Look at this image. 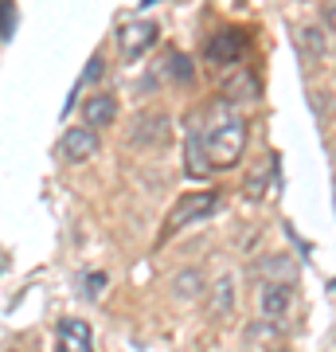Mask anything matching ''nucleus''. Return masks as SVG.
Returning a JSON list of instances; mask_svg holds the SVG:
<instances>
[{"label": "nucleus", "mask_w": 336, "mask_h": 352, "mask_svg": "<svg viewBox=\"0 0 336 352\" xmlns=\"http://www.w3.org/2000/svg\"><path fill=\"white\" fill-rule=\"evenodd\" d=\"M59 352H94V329L82 317H67L59 325Z\"/></svg>", "instance_id": "9"}, {"label": "nucleus", "mask_w": 336, "mask_h": 352, "mask_svg": "<svg viewBox=\"0 0 336 352\" xmlns=\"http://www.w3.org/2000/svg\"><path fill=\"white\" fill-rule=\"evenodd\" d=\"M106 286H110V274H106V270H90L87 282H82V289H87L90 302H98L102 294H106Z\"/></svg>", "instance_id": "16"}, {"label": "nucleus", "mask_w": 336, "mask_h": 352, "mask_svg": "<svg viewBox=\"0 0 336 352\" xmlns=\"http://www.w3.org/2000/svg\"><path fill=\"white\" fill-rule=\"evenodd\" d=\"M12 20H16L12 0H0V36H4V39L12 36Z\"/></svg>", "instance_id": "17"}, {"label": "nucleus", "mask_w": 336, "mask_h": 352, "mask_svg": "<svg viewBox=\"0 0 336 352\" xmlns=\"http://www.w3.org/2000/svg\"><path fill=\"white\" fill-rule=\"evenodd\" d=\"M231 309H235V278L223 274V278H215V286H212V314L227 317Z\"/></svg>", "instance_id": "12"}, {"label": "nucleus", "mask_w": 336, "mask_h": 352, "mask_svg": "<svg viewBox=\"0 0 336 352\" xmlns=\"http://www.w3.org/2000/svg\"><path fill=\"white\" fill-rule=\"evenodd\" d=\"M321 20H324V32H333V4L324 0V8H321Z\"/></svg>", "instance_id": "19"}, {"label": "nucleus", "mask_w": 336, "mask_h": 352, "mask_svg": "<svg viewBox=\"0 0 336 352\" xmlns=\"http://www.w3.org/2000/svg\"><path fill=\"white\" fill-rule=\"evenodd\" d=\"M172 138V118L164 110H145L133 118V129H129V145H141V149H164Z\"/></svg>", "instance_id": "3"}, {"label": "nucleus", "mask_w": 336, "mask_h": 352, "mask_svg": "<svg viewBox=\"0 0 336 352\" xmlns=\"http://www.w3.org/2000/svg\"><path fill=\"white\" fill-rule=\"evenodd\" d=\"M102 149V141H98V129H87V126H78V129H67L59 141V153H63V161H71V164H82L90 161L94 153Z\"/></svg>", "instance_id": "7"}, {"label": "nucleus", "mask_w": 336, "mask_h": 352, "mask_svg": "<svg viewBox=\"0 0 336 352\" xmlns=\"http://www.w3.org/2000/svg\"><path fill=\"white\" fill-rule=\"evenodd\" d=\"M157 36H161V28L153 24V20H133V24H125L117 32V47H122L125 59H141L157 43Z\"/></svg>", "instance_id": "6"}, {"label": "nucleus", "mask_w": 336, "mask_h": 352, "mask_svg": "<svg viewBox=\"0 0 336 352\" xmlns=\"http://www.w3.org/2000/svg\"><path fill=\"white\" fill-rule=\"evenodd\" d=\"M172 289H176V298L196 302L199 294H203V274H199V270H180V274H176V282H172Z\"/></svg>", "instance_id": "14"}, {"label": "nucleus", "mask_w": 336, "mask_h": 352, "mask_svg": "<svg viewBox=\"0 0 336 352\" xmlns=\"http://www.w3.org/2000/svg\"><path fill=\"white\" fill-rule=\"evenodd\" d=\"M172 75L176 78H192V67H188L184 55H172Z\"/></svg>", "instance_id": "18"}, {"label": "nucleus", "mask_w": 336, "mask_h": 352, "mask_svg": "<svg viewBox=\"0 0 336 352\" xmlns=\"http://www.w3.org/2000/svg\"><path fill=\"white\" fill-rule=\"evenodd\" d=\"M298 43H301V55L309 63L328 59V32L324 28H298Z\"/></svg>", "instance_id": "11"}, {"label": "nucleus", "mask_w": 336, "mask_h": 352, "mask_svg": "<svg viewBox=\"0 0 336 352\" xmlns=\"http://www.w3.org/2000/svg\"><path fill=\"white\" fill-rule=\"evenodd\" d=\"M82 122H87V129L117 122V98H113L110 90H94V94L82 102Z\"/></svg>", "instance_id": "8"}, {"label": "nucleus", "mask_w": 336, "mask_h": 352, "mask_svg": "<svg viewBox=\"0 0 336 352\" xmlns=\"http://www.w3.org/2000/svg\"><path fill=\"white\" fill-rule=\"evenodd\" d=\"M102 75H106V59H102V55H94V59H90V63H87V71H82V75H78L75 90H71V98H67V106H75V98H78V90H87L90 82H98Z\"/></svg>", "instance_id": "15"}, {"label": "nucleus", "mask_w": 336, "mask_h": 352, "mask_svg": "<svg viewBox=\"0 0 336 352\" xmlns=\"http://www.w3.org/2000/svg\"><path fill=\"white\" fill-rule=\"evenodd\" d=\"M293 309V286H278V282H262L258 286V317L270 325H282Z\"/></svg>", "instance_id": "4"}, {"label": "nucleus", "mask_w": 336, "mask_h": 352, "mask_svg": "<svg viewBox=\"0 0 336 352\" xmlns=\"http://www.w3.org/2000/svg\"><path fill=\"white\" fill-rule=\"evenodd\" d=\"M258 274L262 282H278V286H293V274H298V266L289 254H274V258H262L258 263Z\"/></svg>", "instance_id": "10"}, {"label": "nucleus", "mask_w": 336, "mask_h": 352, "mask_svg": "<svg viewBox=\"0 0 336 352\" xmlns=\"http://www.w3.org/2000/svg\"><path fill=\"white\" fill-rule=\"evenodd\" d=\"M247 36L238 32V28H227V32H219V36L208 39V47H203V59H212V63L227 67V63H238L243 55H247Z\"/></svg>", "instance_id": "5"}, {"label": "nucleus", "mask_w": 336, "mask_h": 352, "mask_svg": "<svg viewBox=\"0 0 336 352\" xmlns=\"http://www.w3.org/2000/svg\"><path fill=\"white\" fill-rule=\"evenodd\" d=\"M188 173H196V176L212 173V168H208V157H203V129L199 126L188 129Z\"/></svg>", "instance_id": "13"}, {"label": "nucleus", "mask_w": 336, "mask_h": 352, "mask_svg": "<svg viewBox=\"0 0 336 352\" xmlns=\"http://www.w3.org/2000/svg\"><path fill=\"white\" fill-rule=\"evenodd\" d=\"M0 352H24V349H0Z\"/></svg>", "instance_id": "20"}, {"label": "nucleus", "mask_w": 336, "mask_h": 352, "mask_svg": "<svg viewBox=\"0 0 336 352\" xmlns=\"http://www.w3.org/2000/svg\"><path fill=\"white\" fill-rule=\"evenodd\" d=\"M0 266H4V258H0Z\"/></svg>", "instance_id": "21"}, {"label": "nucleus", "mask_w": 336, "mask_h": 352, "mask_svg": "<svg viewBox=\"0 0 336 352\" xmlns=\"http://www.w3.org/2000/svg\"><path fill=\"white\" fill-rule=\"evenodd\" d=\"M215 212H219V192H212V188L192 192V196H184V200L172 208L168 223H164V235H176V231H184V227H192V223H203V219H212Z\"/></svg>", "instance_id": "2"}, {"label": "nucleus", "mask_w": 336, "mask_h": 352, "mask_svg": "<svg viewBox=\"0 0 336 352\" xmlns=\"http://www.w3.org/2000/svg\"><path fill=\"white\" fill-rule=\"evenodd\" d=\"M247 153V122L243 118H219L208 133H203V157L208 168H235Z\"/></svg>", "instance_id": "1"}]
</instances>
